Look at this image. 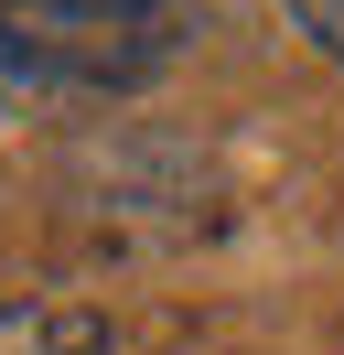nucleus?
Instances as JSON below:
<instances>
[{"label":"nucleus","mask_w":344,"mask_h":355,"mask_svg":"<svg viewBox=\"0 0 344 355\" xmlns=\"http://www.w3.org/2000/svg\"><path fill=\"white\" fill-rule=\"evenodd\" d=\"M64 97H86V87H76V65H64V54L43 44L33 22H22L11 0H0V119H33V108H64Z\"/></svg>","instance_id":"f257e3e1"},{"label":"nucleus","mask_w":344,"mask_h":355,"mask_svg":"<svg viewBox=\"0 0 344 355\" xmlns=\"http://www.w3.org/2000/svg\"><path fill=\"white\" fill-rule=\"evenodd\" d=\"M22 11H64V22H162V0H22Z\"/></svg>","instance_id":"f03ea898"},{"label":"nucleus","mask_w":344,"mask_h":355,"mask_svg":"<svg viewBox=\"0 0 344 355\" xmlns=\"http://www.w3.org/2000/svg\"><path fill=\"white\" fill-rule=\"evenodd\" d=\"M291 11H301V33H312V44L344 65V0H291Z\"/></svg>","instance_id":"7ed1b4c3"}]
</instances>
